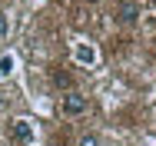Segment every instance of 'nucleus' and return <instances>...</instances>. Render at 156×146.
<instances>
[{
	"label": "nucleus",
	"instance_id": "1",
	"mask_svg": "<svg viewBox=\"0 0 156 146\" xmlns=\"http://www.w3.org/2000/svg\"><path fill=\"white\" fill-rule=\"evenodd\" d=\"M10 140L17 146H33L37 143V123L30 116H17L10 119Z\"/></svg>",
	"mask_w": 156,
	"mask_h": 146
},
{
	"label": "nucleus",
	"instance_id": "2",
	"mask_svg": "<svg viewBox=\"0 0 156 146\" xmlns=\"http://www.w3.org/2000/svg\"><path fill=\"white\" fill-rule=\"evenodd\" d=\"M70 53H73V60H76V66H96L100 63V50H96V43L93 40H73V47H70Z\"/></svg>",
	"mask_w": 156,
	"mask_h": 146
},
{
	"label": "nucleus",
	"instance_id": "3",
	"mask_svg": "<svg viewBox=\"0 0 156 146\" xmlns=\"http://www.w3.org/2000/svg\"><path fill=\"white\" fill-rule=\"evenodd\" d=\"M60 110H63V116H70V119H73V116H83V113H90V96L70 90V93H63Z\"/></svg>",
	"mask_w": 156,
	"mask_h": 146
},
{
	"label": "nucleus",
	"instance_id": "4",
	"mask_svg": "<svg viewBox=\"0 0 156 146\" xmlns=\"http://www.w3.org/2000/svg\"><path fill=\"white\" fill-rule=\"evenodd\" d=\"M136 17H140L136 3H120V23H136Z\"/></svg>",
	"mask_w": 156,
	"mask_h": 146
},
{
	"label": "nucleus",
	"instance_id": "5",
	"mask_svg": "<svg viewBox=\"0 0 156 146\" xmlns=\"http://www.w3.org/2000/svg\"><path fill=\"white\" fill-rule=\"evenodd\" d=\"M10 33H13V20L7 10H0V40H10Z\"/></svg>",
	"mask_w": 156,
	"mask_h": 146
},
{
	"label": "nucleus",
	"instance_id": "6",
	"mask_svg": "<svg viewBox=\"0 0 156 146\" xmlns=\"http://www.w3.org/2000/svg\"><path fill=\"white\" fill-rule=\"evenodd\" d=\"M13 66H17V57H13V53H3V57H0V80H3V77H10V73H13Z\"/></svg>",
	"mask_w": 156,
	"mask_h": 146
},
{
	"label": "nucleus",
	"instance_id": "7",
	"mask_svg": "<svg viewBox=\"0 0 156 146\" xmlns=\"http://www.w3.org/2000/svg\"><path fill=\"white\" fill-rule=\"evenodd\" d=\"M76 146H100V136H96V133H83V136L76 140Z\"/></svg>",
	"mask_w": 156,
	"mask_h": 146
},
{
	"label": "nucleus",
	"instance_id": "8",
	"mask_svg": "<svg viewBox=\"0 0 156 146\" xmlns=\"http://www.w3.org/2000/svg\"><path fill=\"white\" fill-rule=\"evenodd\" d=\"M3 106H7V96H3V93H0V110H3Z\"/></svg>",
	"mask_w": 156,
	"mask_h": 146
},
{
	"label": "nucleus",
	"instance_id": "9",
	"mask_svg": "<svg viewBox=\"0 0 156 146\" xmlns=\"http://www.w3.org/2000/svg\"><path fill=\"white\" fill-rule=\"evenodd\" d=\"M150 3H153V10H156V0H150Z\"/></svg>",
	"mask_w": 156,
	"mask_h": 146
}]
</instances>
